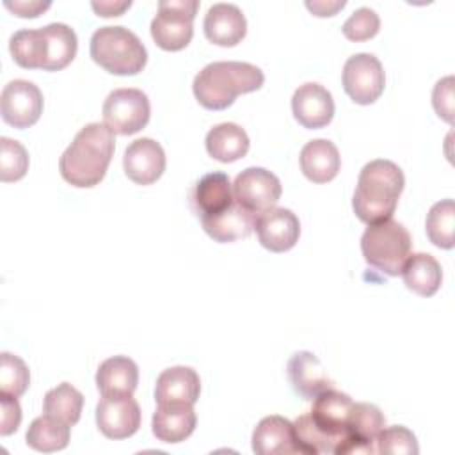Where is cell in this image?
Here are the masks:
<instances>
[{
	"label": "cell",
	"mask_w": 455,
	"mask_h": 455,
	"mask_svg": "<svg viewBox=\"0 0 455 455\" xmlns=\"http://www.w3.org/2000/svg\"><path fill=\"white\" fill-rule=\"evenodd\" d=\"M84 407V395L69 382H62L50 389L43 400V411L68 425H75L80 419Z\"/></svg>",
	"instance_id": "31"
},
{
	"label": "cell",
	"mask_w": 455,
	"mask_h": 455,
	"mask_svg": "<svg viewBox=\"0 0 455 455\" xmlns=\"http://www.w3.org/2000/svg\"><path fill=\"white\" fill-rule=\"evenodd\" d=\"M281 192L279 178L263 167L243 169L233 183L235 201L256 215L275 206Z\"/></svg>",
	"instance_id": "10"
},
{
	"label": "cell",
	"mask_w": 455,
	"mask_h": 455,
	"mask_svg": "<svg viewBox=\"0 0 455 455\" xmlns=\"http://www.w3.org/2000/svg\"><path fill=\"white\" fill-rule=\"evenodd\" d=\"M206 151L212 158L231 164L243 158L249 151V137L236 123H220L206 133Z\"/></svg>",
	"instance_id": "25"
},
{
	"label": "cell",
	"mask_w": 455,
	"mask_h": 455,
	"mask_svg": "<svg viewBox=\"0 0 455 455\" xmlns=\"http://www.w3.org/2000/svg\"><path fill=\"white\" fill-rule=\"evenodd\" d=\"M201 393V379L190 366L165 368L155 387L156 403H196Z\"/></svg>",
	"instance_id": "19"
},
{
	"label": "cell",
	"mask_w": 455,
	"mask_h": 455,
	"mask_svg": "<svg viewBox=\"0 0 455 455\" xmlns=\"http://www.w3.org/2000/svg\"><path fill=\"white\" fill-rule=\"evenodd\" d=\"M411 247L412 240L407 228L395 219L368 224L361 236V252L366 263L391 277L402 272Z\"/></svg>",
	"instance_id": "5"
},
{
	"label": "cell",
	"mask_w": 455,
	"mask_h": 455,
	"mask_svg": "<svg viewBox=\"0 0 455 455\" xmlns=\"http://www.w3.org/2000/svg\"><path fill=\"white\" fill-rule=\"evenodd\" d=\"M233 197V185L224 172H210L204 174L194 187L192 192V203L199 215V219L212 217L226 210Z\"/></svg>",
	"instance_id": "24"
},
{
	"label": "cell",
	"mask_w": 455,
	"mask_h": 455,
	"mask_svg": "<svg viewBox=\"0 0 455 455\" xmlns=\"http://www.w3.org/2000/svg\"><path fill=\"white\" fill-rule=\"evenodd\" d=\"M0 434L9 435L18 430L21 423V407L18 396L0 393Z\"/></svg>",
	"instance_id": "38"
},
{
	"label": "cell",
	"mask_w": 455,
	"mask_h": 455,
	"mask_svg": "<svg viewBox=\"0 0 455 455\" xmlns=\"http://www.w3.org/2000/svg\"><path fill=\"white\" fill-rule=\"evenodd\" d=\"M204 36L217 46H235L247 32V21L242 9L235 4H213L203 21Z\"/></svg>",
	"instance_id": "16"
},
{
	"label": "cell",
	"mask_w": 455,
	"mask_h": 455,
	"mask_svg": "<svg viewBox=\"0 0 455 455\" xmlns=\"http://www.w3.org/2000/svg\"><path fill=\"white\" fill-rule=\"evenodd\" d=\"M2 119L18 128H28L36 124L43 114V94L34 82L11 80L0 96Z\"/></svg>",
	"instance_id": "11"
},
{
	"label": "cell",
	"mask_w": 455,
	"mask_h": 455,
	"mask_svg": "<svg viewBox=\"0 0 455 455\" xmlns=\"http://www.w3.org/2000/svg\"><path fill=\"white\" fill-rule=\"evenodd\" d=\"M9 52L14 62L25 69H43L46 60V43L41 28H23L11 36Z\"/></svg>",
	"instance_id": "30"
},
{
	"label": "cell",
	"mask_w": 455,
	"mask_h": 455,
	"mask_svg": "<svg viewBox=\"0 0 455 455\" xmlns=\"http://www.w3.org/2000/svg\"><path fill=\"white\" fill-rule=\"evenodd\" d=\"M300 171L313 183L334 180L341 167L338 148L327 139H313L300 149Z\"/></svg>",
	"instance_id": "22"
},
{
	"label": "cell",
	"mask_w": 455,
	"mask_h": 455,
	"mask_svg": "<svg viewBox=\"0 0 455 455\" xmlns=\"http://www.w3.org/2000/svg\"><path fill=\"white\" fill-rule=\"evenodd\" d=\"M91 57L112 75H137L148 62V52L142 41L128 28L100 27L91 36Z\"/></svg>",
	"instance_id": "4"
},
{
	"label": "cell",
	"mask_w": 455,
	"mask_h": 455,
	"mask_svg": "<svg viewBox=\"0 0 455 455\" xmlns=\"http://www.w3.org/2000/svg\"><path fill=\"white\" fill-rule=\"evenodd\" d=\"M347 5L345 0H307L306 2V7L315 14V16H320V18H325V16H334L339 9H343Z\"/></svg>",
	"instance_id": "40"
},
{
	"label": "cell",
	"mask_w": 455,
	"mask_h": 455,
	"mask_svg": "<svg viewBox=\"0 0 455 455\" xmlns=\"http://www.w3.org/2000/svg\"><path fill=\"white\" fill-rule=\"evenodd\" d=\"M265 82L263 71L249 62L219 60L206 64L194 78L192 91L199 105L208 110H224L238 94L258 91Z\"/></svg>",
	"instance_id": "3"
},
{
	"label": "cell",
	"mask_w": 455,
	"mask_h": 455,
	"mask_svg": "<svg viewBox=\"0 0 455 455\" xmlns=\"http://www.w3.org/2000/svg\"><path fill=\"white\" fill-rule=\"evenodd\" d=\"M432 105L435 114L446 121L453 123V76L441 78L432 91Z\"/></svg>",
	"instance_id": "37"
},
{
	"label": "cell",
	"mask_w": 455,
	"mask_h": 455,
	"mask_svg": "<svg viewBox=\"0 0 455 455\" xmlns=\"http://www.w3.org/2000/svg\"><path fill=\"white\" fill-rule=\"evenodd\" d=\"M343 89L357 105H371L379 100L386 85L380 60L373 53H355L343 66Z\"/></svg>",
	"instance_id": "8"
},
{
	"label": "cell",
	"mask_w": 455,
	"mask_h": 455,
	"mask_svg": "<svg viewBox=\"0 0 455 455\" xmlns=\"http://www.w3.org/2000/svg\"><path fill=\"white\" fill-rule=\"evenodd\" d=\"M132 5L130 0L126 2H91V7L94 9V12L98 16H103V18H110V16H121L128 7Z\"/></svg>",
	"instance_id": "41"
},
{
	"label": "cell",
	"mask_w": 455,
	"mask_h": 455,
	"mask_svg": "<svg viewBox=\"0 0 455 455\" xmlns=\"http://www.w3.org/2000/svg\"><path fill=\"white\" fill-rule=\"evenodd\" d=\"M288 379L297 395L304 400H313L325 389L332 387V380L323 370L320 359L307 350L295 352L288 361Z\"/></svg>",
	"instance_id": "17"
},
{
	"label": "cell",
	"mask_w": 455,
	"mask_h": 455,
	"mask_svg": "<svg viewBox=\"0 0 455 455\" xmlns=\"http://www.w3.org/2000/svg\"><path fill=\"white\" fill-rule=\"evenodd\" d=\"M419 451L416 435L403 425L384 427L375 439V453L416 455Z\"/></svg>",
	"instance_id": "35"
},
{
	"label": "cell",
	"mask_w": 455,
	"mask_h": 455,
	"mask_svg": "<svg viewBox=\"0 0 455 455\" xmlns=\"http://www.w3.org/2000/svg\"><path fill=\"white\" fill-rule=\"evenodd\" d=\"M96 425L108 439H126L140 427V407L132 395L103 396L96 405Z\"/></svg>",
	"instance_id": "12"
},
{
	"label": "cell",
	"mask_w": 455,
	"mask_h": 455,
	"mask_svg": "<svg viewBox=\"0 0 455 455\" xmlns=\"http://www.w3.org/2000/svg\"><path fill=\"white\" fill-rule=\"evenodd\" d=\"M254 231L265 249L272 252H284L299 242L300 222L291 210L272 206L256 215Z\"/></svg>",
	"instance_id": "13"
},
{
	"label": "cell",
	"mask_w": 455,
	"mask_h": 455,
	"mask_svg": "<svg viewBox=\"0 0 455 455\" xmlns=\"http://www.w3.org/2000/svg\"><path fill=\"white\" fill-rule=\"evenodd\" d=\"M380 28V18L379 14L370 9V7H359L355 9L348 18L347 21L343 23L341 30H343V36L348 39V41H368L371 39L373 36H377Z\"/></svg>",
	"instance_id": "36"
},
{
	"label": "cell",
	"mask_w": 455,
	"mask_h": 455,
	"mask_svg": "<svg viewBox=\"0 0 455 455\" xmlns=\"http://www.w3.org/2000/svg\"><path fill=\"white\" fill-rule=\"evenodd\" d=\"M252 451L258 455L300 453L293 423L277 414L259 419L252 432Z\"/></svg>",
	"instance_id": "18"
},
{
	"label": "cell",
	"mask_w": 455,
	"mask_h": 455,
	"mask_svg": "<svg viewBox=\"0 0 455 455\" xmlns=\"http://www.w3.org/2000/svg\"><path fill=\"white\" fill-rule=\"evenodd\" d=\"M403 185V172L395 162L386 158L368 162L357 178V187L352 197L354 213L366 224L391 219Z\"/></svg>",
	"instance_id": "2"
},
{
	"label": "cell",
	"mask_w": 455,
	"mask_h": 455,
	"mask_svg": "<svg viewBox=\"0 0 455 455\" xmlns=\"http://www.w3.org/2000/svg\"><path fill=\"white\" fill-rule=\"evenodd\" d=\"M139 384V368L133 359L126 355H114L105 359L96 371V387L101 396L133 395Z\"/></svg>",
	"instance_id": "23"
},
{
	"label": "cell",
	"mask_w": 455,
	"mask_h": 455,
	"mask_svg": "<svg viewBox=\"0 0 455 455\" xmlns=\"http://www.w3.org/2000/svg\"><path fill=\"white\" fill-rule=\"evenodd\" d=\"M123 167L126 176L133 183L151 185L165 171L164 148L149 137L137 139L126 148L123 156Z\"/></svg>",
	"instance_id": "15"
},
{
	"label": "cell",
	"mask_w": 455,
	"mask_h": 455,
	"mask_svg": "<svg viewBox=\"0 0 455 455\" xmlns=\"http://www.w3.org/2000/svg\"><path fill=\"white\" fill-rule=\"evenodd\" d=\"M46 43V60L44 71H60L64 69L76 55L78 39L71 27L66 23H50L41 28Z\"/></svg>",
	"instance_id": "27"
},
{
	"label": "cell",
	"mask_w": 455,
	"mask_h": 455,
	"mask_svg": "<svg viewBox=\"0 0 455 455\" xmlns=\"http://www.w3.org/2000/svg\"><path fill=\"white\" fill-rule=\"evenodd\" d=\"M4 5L14 12L16 16L20 18H36L39 14H43L50 5L52 2H37V0H32V2H25V0H5Z\"/></svg>",
	"instance_id": "39"
},
{
	"label": "cell",
	"mask_w": 455,
	"mask_h": 455,
	"mask_svg": "<svg viewBox=\"0 0 455 455\" xmlns=\"http://www.w3.org/2000/svg\"><path fill=\"white\" fill-rule=\"evenodd\" d=\"M197 418L192 403H158L151 430L162 443H181L192 435Z\"/></svg>",
	"instance_id": "20"
},
{
	"label": "cell",
	"mask_w": 455,
	"mask_h": 455,
	"mask_svg": "<svg viewBox=\"0 0 455 455\" xmlns=\"http://www.w3.org/2000/svg\"><path fill=\"white\" fill-rule=\"evenodd\" d=\"M114 149V133L103 123H89L62 153L60 176L73 187L91 188L105 178Z\"/></svg>",
	"instance_id": "1"
},
{
	"label": "cell",
	"mask_w": 455,
	"mask_h": 455,
	"mask_svg": "<svg viewBox=\"0 0 455 455\" xmlns=\"http://www.w3.org/2000/svg\"><path fill=\"white\" fill-rule=\"evenodd\" d=\"M354 400L341 391L325 389L316 398H313V407L307 412L313 425L332 443L334 453L339 444L350 435L348 432V416Z\"/></svg>",
	"instance_id": "9"
},
{
	"label": "cell",
	"mask_w": 455,
	"mask_h": 455,
	"mask_svg": "<svg viewBox=\"0 0 455 455\" xmlns=\"http://www.w3.org/2000/svg\"><path fill=\"white\" fill-rule=\"evenodd\" d=\"M455 226V203L453 199L437 201L427 213L425 229L428 240L441 249L453 247V228Z\"/></svg>",
	"instance_id": "32"
},
{
	"label": "cell",
	"mask_w": 455,
	"mask_h": 455,
	"mask_svg": "<svg viewBox=\"0 0 455 455\" xmlns=\"http://www.w3.org/2000/svg\"><path fill=\"white\" fill-rule=\"evenodd\" d=\"M291 112L304 128H323L334 117L332 94L316 82L302 84L291 96Z\"/></svg>",
	"instance_id": "14"
},
{
	"label": "cell",
	"mask_w": 455,
	"mask_h": 455,
	"mask_svg": "<svg viewBox=\"0 0 455 455\" xmlns=\"http://www.w3.org/2000/svg\"><path fill=\"white\" fill-rule=\"evenodd\" d=\"M103 124L117 135H133L140 132L151 116V105L140 89L112 91L101 108Z\"/></svg>",
	"instance_id": "7"
},
{
	"label": "cell",
	"mask_w": 455,
	"mask_h": 455,
	"mask_svg": "<svg viewBox=\"0 0 455 455\" xmlns=\"http://www.w3.org/2000/svg\"><path fill=\"white\" fill-rule=\"evenodd\" d=\"M28 153L27 149L9 137L0 139V180L4 183L18 181L27 174Z\"/></svg>",
	"instance_id": "34"
},
{
	"label": "cell",
	"mask_w": 455,
	"mask_h": 455,
	"mask_svg": "<svg viewBox=\"0 0 455 455\" xmlns=\"http://www.w3.org/2000/svg\"><path fill=\"white\" fill-rule=\"evenodd\" d=\"M386 427V416L382 411L368 402L354 403L348 416V432L361 444H364L370 453H375V439Z\"/></svg>",
	"instance_id": "29"
},
{
	"label": "cell",
	"mask_w": 455,
	"mask_h": 455,
	"mask_svg": "<svg viewBox=\"0 0 455 455\" xmlns=\"http://www.w3.org/2000/svg\"><path fill=\"white\" fill-rule=\"evenodd\" d=\"M254 222H256V213L245 210L236 201H233L220 213L201 219L203 229L206 231V235L219 243L247 238L254 231Z\"/></svg>",
	"instance_id": "21"
},
{
	"label": "cell",
	"mask_w": 455,
	"mask_h": 455,
	"mask_svg": "<svg viewBox=\"0 0 455 455\" xmlns=\"http://www.w3.org/2000/svg\"><path fill=\"white\" fill-rule=\"evenodd\" d=\"M197 0H162L158 14L151 21V37L167 52L183 50L194 36Z\"/></svg>",
	"instance_id": "6"
},
{
	"label": "cell",
	"mask_w": 455,
	"mask_h": 455,
	"mask_svg": "<svg viewBox=\"0 0 455 455\" xmlns=\"http://www.w3.org/2000/svg\"><path fill=\"white\" fill-rule=\"evenodd\" d=\"M69 427L68 423L53 418V416H39L36 418L27 430V444L37 451L50 453L64 450L69 444Z\"/></svg>",
	"instance_id": "28"
},
{
	"label": "cell",
	"mask_w": 455,
	"mask_h": 455,
	"mask_svg": "<svg viewBox=\"0 0 455 455\" xmlns=\"http://www.w3.org/2000/svg\"><path fill=\"white\" fill-rule=\"evenodd\" d=\"M400 274L405 286L421 297H432L443 281V268L428 252L409 254Z\"/></svg>",
	"instance_id": "26"
},
{
	"label": "cell",
	"mask_w": 455,
	"mask_h": 455,
	"mask_svg": "<svg viewBox=\"0 0 455 455\" xmlns=\"http://www.w3.org/2000/svg\"><path fill=\"white\" fill-rule=\"evenodd\" d=\"M30 384V371L23 359L9 352L0 354V393L21 396Z\"/></svg>",
	"instance_id": "33"
}]
</instances>
